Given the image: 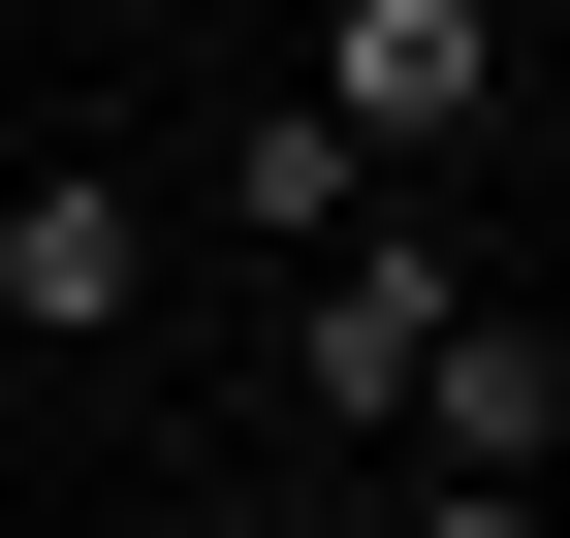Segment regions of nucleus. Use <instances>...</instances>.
<instances>
[{
  "instance_id": "7",
  "label": "nucleus",
  "mask_w": 570,
  "mask_h": 538,
  "mask_svg": "<svg viewBox=\"0 0 570 538\" xmlns=\"http://www.w3.org/2000/svg\"><path fill=\"white\" fill-rule=\"evenodd\" d=\"M223 538H348V507H317V476H254V507H223Z\"/></svg>"
},
{
  "instance_id": "3",
  "label": "nucleus",
  "mask_w": 570,
  "mask_h": 538,
  "mask_svg": "<svg viewBox=\"0 0 570 538\" xmlns=\"http://www.w3.org/2000/svg\"><path fill=\"white\" fill-rule=\"evenodd\" d=\"M127 317H159V190L127 159H32L0 190V349H127Z\"/></svg>"
},
{
  "instance_id": "8",
  "label": "nucleus",
  "mask_w": 570,
  "mask_h": 538,
  "mask_svg": "<svg viewBox=\"0 0 570 538\" xmlns=\"http://www.w3.org/2000/svg\"><path fill=\"white\" fill-rule=\"evenodd\" d=\"M539 538H570V476H539Z\"/></svg>"
},
{
  "instance_id": "2",
  "label": "nucleus",
  "mask_w": 570,
  "mask_h": 538,
  "mask_svg": "<svg viewBox=\"0 0 570 538\" xmlns=\"http://www.w3.org/2000/svg\"><path fill=\"white\" fill-rule=\"evenodd\" d=\"M285 96H317L381 190H444L475 127H508V0H317V63H285Z\"/></svg>"
},
{
  "instance_id": "1",
  "label": "nucleus",
  "mask_w": 570,
  "mask_h": 538,
  "mask_svg": "<svg viewBox=\"0 0 570 538\" xmlns=\"http://www.w3.org/2000/svg\"><path fill=\"white\" fill-rule=\"evenodd\" d=\"M444 317H475V253L412 222V190H348V222L285 253V412L317 444H412V349H444Z\"/></svg>"
},
{
  "instance_id": "4",
  "label": "nucleus",
  "mask_w": 570,
  "mask_h": 538,
  "mask_svg": "<svg viewBox=\"0 0 570 538\" xmlns=\"http://www.w3.org/2000/svg\"><path fill=\"white\" fill-rule=\"evenodd\" d=\"M412 444L444 476H570V317H444L412 349Z\"/></svg>"
},
{
  "instance_id": "6",
  "label": "nucleus",
  "mask_w": 570,
  "mask_h": 538,
  "mask_svg": "<svg viewBox=\"0 0 570 538\" xmlns=\"http://www.w3.org/2000/svg\"><path fill=\"white\" fill-rule=\"evenodd\" d=\"M348 538H539V476H444L412 444V507H348Z\"/></svg>"
},
{
  "instance_id": "5",
  "label": "nucleus",
  "mask_w": 570,
  "mask_h": 538,
  "mask_svg": "<svg viewBox=\"0 0 570 538\" xmlns=\"http://www.w3.org/2000/svg\"><path fill=\"white\" fill-rule=\"evenodd\" d=\"M348 190H381V159H348V127H317V96H254V127H223V222H254V253H317V222H348Z\"/></svg>"
}]
</instances>
